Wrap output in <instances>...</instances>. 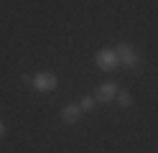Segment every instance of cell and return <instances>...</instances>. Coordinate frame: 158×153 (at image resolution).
Returning a JSON list of instances; mask_svg holds the SVG:
<instances>
[{
  "instance_id": "4",
  "label": "cell",
  "mask_w": 158,
  "mask_h": 153,
  "mask_svg": "<svg viewBox=\"0 0 158 153\" xmlns=\"http://www.w3.org/2000/svg\"><path fill=\"white\" fill-rule=\"evenodd\" d=\"M82 107H79V102H72V105H64L61 112H59V117H61V122H66V125H74V122L82 120Z\"/></svg>"
},
{
  "instance_id": "5",
  "label": "cell",
  "mask_w": 158,
  "mask_h": 153,
  "mask_svg": "<svg viewBox=\"0 0 158 153\" xmlns=\"http://www.w3.org/2000/svg\"><path fill=\"white\" fill-rule=\"evenodd\" d=\"M117 92H120V89H117L115 82H102V84L94 89V100L97 102H112L117 97Z\"/></svg>"
},
{
  "instance_id": "2",
  "label": "cell",
  "mask_w": 158,
  "mask_h": 153,
  "mask_svg": "<svg viewBox=\"0 0 158 153\" xmlns=\"http://www.w3.org/2000/svg\"><path fill=\"white\" fill-rule=\"evenodd\" d=\"M115 51H117V56H120V66H125V69H138L140 66V56L135 54V49L130 44H120Z\"/></svg>"
},
{
  "instance_id": "6",
  "label": "cell",
  "mask_w": 158,
  "mask_h": 153,
  "mask_svg": "<svg viewBox=\"0 0 158 153\" xmlns=\"http://www.w3.org/2000/svg\"><path fill=\"white\" fill-rule=\"evenodd\" d=\"M117 105H120V107H130L133 105V97H130V92H125V89H120V92H117Z\"/></svg>"
},
{
  "instance_id": "1",
  "label": "cell",
  "mask_w": 158,
  "mask_h": 153,
  "mask_svg": "<svg viewBox=\"0 0 158 153\" xmlns=\"http://www.w3.org/2000/svg\"><path fill=\"white\" fill-rule=\"evenodd\" d=\"M94 64L102 71H115L117 66H120V56H117L115 49H100L97 56H94Z\"/></svg>"
},
{
  "instance_id": "8",
  "label": "cell",
  "mask_w": 158,
  "mask_h": 153,
  "mask_svg": "<svg viewBox=\"0 0 158 153\" xmlns=\"http://www.w3.org/2000/svg\"><path fill=\"white\" fill-rule=\"evenodd\" d=\"M3 135H5V122L0 120V138H3Z\"/></svg>"
},
{
  "instance_id": "3",
  "label": "cell",
  "mask_w": 158,
  "mask_h": 153,
  "mask_svg": "<svg viewBox=\"0 0 158 153\" xmlns=\"http://www.w3.org/2000/svg\"><path fill=\"white\" fill-rule=\"evenodd\" d=\"M31 84H33L38 92H54V89L59 87V77L51 74V71H38Z\"/></svg>"
},
{
  "instance_id": "7",
  "label": "cell",
  "mask_w": 158,
  "mask_h": 153,
  "mask_svg": "<svg viewBox=\"0 0 158 153\" xmlns=\"http://www.w3.org/2000/svg\"><path fill=\"white\" fill-rule=\"evenodd\" d=\"M94 102H97L94 97H84L82 102H79V107H82V112H89V110L94 107Z\"/></svg>"
}]
</instances>
